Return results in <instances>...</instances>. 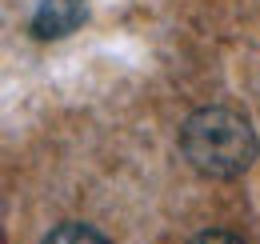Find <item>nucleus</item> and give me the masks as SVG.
<instances>
[{"instance_id":"2","label":"nucleus","mask_w":260,"mask_h":244,"mask_svg":"<svg viewBox=\"0 0 260 244\" xmlns=\"http://www.w3.org/2000/svg\"><path fill=\"white\" fill-rule=\"evenodd\" d=\"M80 20H84V0H40L32 32L40 40H52V36H68L72 28H80Z\"/></svg>"},{"instance_id":"1","label":"nucleus","mask_w":260,"mask_h":244,"mask_svg":"<svg viewBox=\"0 0 260 244\" xmlns=\"http://www.w3.org/2000/svg\"><path fill=\"white\" fill-rule=\"evenodd\" d=\"M180 152L204 176H240L256 160V128L244 112L208 104L196 108L180 128Z\"/></svg>"},{"instance_id":"3","label":"nucleus","mask_w":260,"mask_h":244,"mask_svg":"<svg viewBox=\"0 0 260 244\" xmlns=\"http://www.w3.org/2000/svg\"><path fill=\"white\" fill-rule=\"evenodd\" d=\"M44 244H108V236L96 232L92 224H60L44 236Z\"/></svg>"},{"instance_id":"4","label":"nucleus","mask_w":260,"mask_h":244,"mask_svg":"<svg viewBox=\"0 0 260 244\" xmlns=\"http://www.w3.org/2000/svg\"><path fill=\"white\" fill-rule=\"evenodd\" d=\"M188 244H244L236 232H200V236H192Z\"/></svg>"}]
</instances>
